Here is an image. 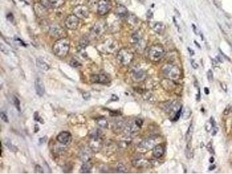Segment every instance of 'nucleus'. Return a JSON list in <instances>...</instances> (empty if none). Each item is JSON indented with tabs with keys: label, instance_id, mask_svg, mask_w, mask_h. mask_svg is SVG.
<instances>
[{
	"label": "nucleus",
	"instance_id": "11",
	"mask_svg": "<svg viewBox=\"0 0 232 174\" xmlns=\"http://www.w3.org/2000/svg\"><path fill=\"white\" fill-rule=\"evenodd\" d=\"M164 71L166 74L172 80H177L180 77V71L177 66L168 65Z\"/></svg>",
	"mask_w": 232,
	"mask_h": 174
},
{
	"label": "nucleus",
	"instance_id": "42",
	"mask_svg": "<svg viewBox=\"0 0 232 174\" xmlns=\"http://www.w3.org/2000/svg\"><path fill=\"white\" fill-rule=\"evenodd\" d=\"M142 124H143V121H142L140 119H137V120H136V121H135V124H136V125H137L138 126H139V128L141 127Z\"/></svg>",
	"mask_w": 232,
	"mask_h": 174
},
{
	"label": "nucleus",
	"instance_id": "16",
	"mask_svg": "<svg viewBox=\"0 0 232 174\" xmlns=\"http://www.w3.org/2000/svg\"><path fill=\"white\" fill-rule=\"evenodd\" d=\"M156 142L153 139H146L144 140L139 145V147L147 150H149L155 146Z\"/></svg>",
	"mask_w": 232,
	"mask_h": 174
},
{
	"label": "nucleus",
	"instance_id": "32",
	"mask_svg": "<svg viewBox=\"0 0 232 174\" xmlns=\"http://www.w3.org/2000/svg\"><path fill=\"white\" fill-rule=\"evenodd\" d=\"M34 119L35 121L39 122L41 124H44V119L39 116L38 113L37 112H35L34 114Z\"/></svg>",
	"mask_w": 232,
	"mask_h": 174
},
{
	"label": "nucleus",
	"instance_id": "36",
	"mask_svg": "<svg viewBox=\"0 0 232 174\" xmlns=\"http://www.w3.org/2000/svg\"><path fill=\"white\" fill-rule=\"evenodd\" d=\"M0 116H1V120H2L3 121H4L5 122H7V123H8V122H9V120H8V116H7V114H6L5 113L2 112L1 113V114H0Z\"/></svg>",
	"mask_w": 232,
	"mask_h": 174
},
{
	"label": "nucleus",
	"instance_id": "14",
	"mask_svg": "<svg viewBox=\"0 0 232 174\" xmlns=\"http://www.w3.org/2000/svg\"><path fill=\"white\" fill-rule=\"evenodd\" d=\"M91 81L92 83L107 84L110 81L109 78L104 74H93L91 77Z\"/></svg>",
	"mask_w": 232,
	"mask_h": 174
},
{
	"label": "nucleus",
	"instance_id": "4",
	"mask_svg": "<svg viewBox=\"0 0 232 174\" xmlns=\"http://www.w3.org/2000/svg\"><path fill=\"white\" fill-rule=\"evenodd\" d=\"M102 146V140L100 138V134L99 130H97L91 135L90 141V147L93 151L96 153L101 149Z\"/></svg>",
	"mask_w": 232,
	"mask_h": 174
},
{
	"label": "nucleus",
	"instance_id": "8",
	"mask_svg": "<svg viewBox=\"0 0 232 174\" xmlns=\"http://www.w3.org/2000/svg\"><path fill=\"white\" fill-rule=\"evenodd\" d=\"M65 23L66 27L68 29L72 30H76L80 24L79 18L74 14L70 15L66 18Z\"/></svg>",
	"mask_w": 232,
	"mask_h": 174
},
{
	"label": "nucleus",
	"instance_id": "20",
	"mask_svg": "<svg viewBox=\"0 0 232 174\" xmlns=\"http://www.w3.org/2000/svg\"><path fill=\"white\" fill-rule=\"evenodd\" d=\"M152 29L156 33L158 34H161L164 32L165 26L161 22H156L153 25Z\"/></svg>",
	"mask_w": 232,
	"mask_h": 174
},
{
	"label": "nucleus",
	"instance_id": "38",
	"mask_svg": "<svg viewBox=\"0 0 232 174\" xmlns=\"http://www.w3.org/2000/svg\"><path fill=\"white\" fill-rule=\"evenodd\" d=\"M206 147H207V150H208V151L209 152V153H210L211 154H213V155L215 154L214 150V149H213V147H212V145H211V143H208V144L207 145Z\"/></svg>",
	"mask_w": 232,
	"mask_h": 174
},
{
	"label": "nucleus",
	"instance_id": "24",
	"mask_svg": "<svg viewBox=\"0 0 232 174\" xmlns=\"http://www.w3.org/2000/svg\"><path fill=\"white\" fill-rule=\"evenodd\" d=\"M193 133V124L192 123V124H191V125H190L186 133V139L187 142H191Z\"/></svg>",
	"mask_w": 232,
	"mask_h": 174
},
{
	"label": "nucleus",
	"instance_id": "1",
	"mask_svg": "<svg viewBox=\"0 0 232 174\" xmlns=\"http://www.w3.org/2000/svg\"><path fill=\"white\" fill-rule=\"evenodd\" d=\"M70 47V41L66 38H62L55 42L52 47V51L56 56L63 58L69 54Z\"/></svg>",
	"mask_w": 232,
	"mask_h": 174
},
{
	"label": "nucleus",
	"instance_id": "30",
	"mask_svg": "<svg viewBox=\"0 0 232 174\" xmlns=\"http://www.w3.org/2000/svg\"><path fill=\"white\" fill-rule=\"evenodd\" d=\"M144 76V72H143L142 70H138V71L134 73V77H135V78L136 80H140V79H142V78H143Z\"/></svg>",
	"mask_w": 232,
	"mask_h": 174
},
{
	"label": "nucleus",
	"instance_id": "53",
	"mask_svg": "<svg viewBox=\"0 0 232 174\" xmlns=\"http://www.w3.org/2000/svg\"><path fill=\"white\" fill-rule=\"evenodd\" d=\"M215 168H216V166H215V165H211V166H210V167H209V170H210V171H213V170H214V169H215Z\"/></svg>",
	"mask_w": 232,
	"mask_h": 174
},
{
	"label": "nucleus",
	"instance_id": "35",
	"mask_svg": "<svg viewBox=\"0 0 232 174\" xmlns=\"http://www.w3.org/2000/svg\"><path fill=\"white\" fill-rule=\"evenodd\" d=\"M34 171L35 173H43L44 170L39 165H36L34 168Z\"/></svg>",
	"mask_w": 232,
	"mask_h": 174
},
{
	"label": "nucleus",
	"instance_id": "29",
	"mask_svg": "<svg viewBox=\"0 0 232 174\" xmlns=\"http://www.w3.org/2000/svg\"><path fill=\"white\" fill-rule=\"evenodd\" d=\"M89 43V40L86 38H83L80 42V47L81 48H84Z\"/></svg>",
	"mask_w": 232,
	"mask_h": 174
},
{
	"label": "nucleus",
	"instance_id": "51",
	"mask_svg": "<svg viewBox=\"0 0 232 174\" xmlns=\"http://www.w3.org/2000/svg\"><path fill=\"white\" fill-rule=\"evenodd\" d=\"M204 92H205V94L206 95H208L209 94V90L207 88V87H205V88H204Z\"/></svg>",
	"mask_w": 232,
	"mask_h": 174
},
{
	"label": "nucleus",
	"instance_id": "45",
	"mask_svg": "<svg viewBox=\"0 0 232 174\" xmlns=\"http://www.w3.org/2000/svg\"><path fill=\"white\" fill-rule=\"evenodd\" d=\"M221 87H222V90L225 91V92H227V86H226V85L225 84V83H221Z\"/></svg>",
	"mask_w": 232,
	"mask_h": 174
},
{
	"label": "nucleus",
	"instance_id": "9",
	"mask_svg": "<svg viewBox=\"0 0 232 174\" xmlns=\"http://www.w3.org/2000/svg\"><path fill=\"white\" fill-rule=\"evenodd\" d=\"M73 13L79 19H86L90 15V11L87 7L84 5H78L73 9Z\"/></svg>",
	"mask_w": 232,
	"mask_h": 174
},
{
	"label": "nucleus",
	"instance_id": "43",
	"mask_svg": "<svg viewBox=\"0 0 232 174\" xmlns=\"http://www.w3.org/2000/svg\"><path fill=\"white\" fill-rule=\"evenodd\" d=\"M146 16H147V18H149V19L152 18V17H153V12H152L150 10H149L148 11H147V15H146Z\"/></svg>",
	"mask_w": 232,
	"mask_h": 174
},
{
	"label": "nucleus",
	"instance_id": "5",
	"mask_svg": "<svg viewBox=\"0 0 232 174\" xmlns=\"http://www.w3.org/2000/svg\"><path fill=\"white\" fill-rule=\"evenodd\" d=\"M107 26L104 21L100 20L98 21L95 24L91 31V36L92 38H97L101 37L106 31Z\"/></svg>",
	"mask_w": 232,
	"mask_h": 174
},
{
	"label": "nucleus",
	"instance_id": "28",
	"mask_svg": "<svg viewBox=\"0 0 232 174\" xmlns=\"http://www.w3.org/2000/svg\"><path fill=\"white\" fill-rule=\"evenodd\" d=\"M98 124L103 128H107L108 126V122L106 119H105L104 117H101L99 118L97 121Z\"/></svg>",
	"mask_w": 232,
	"mask_h": 174
},
{
	"label": "nucleus",
	"instance_id": "47",
	"mask_svg": "<svg viewBox=\"0 0 232 174\" xmlns=\"http://www.w3.org/2000/svg\"><path fill=\"white\" fill-rule=\"evenodd\" d=\"M218 128L215 126V128H214V129H213V132L212 133V135H213V136L217 134V133H218Z\"/></svg>",
	"mask_w": 232,
	"mask_h": 174
},
{
	"label": "nucleus",
	"instance_id": "54",
	"mask_svg": "<svg viewBox=\"0 0 232 174\" xmlns=\"http://www.w3.org/2000/svg\"><path fill=\"white\" fill-rule=\"evenodd\" d=\"M209 161H210V163H214V157H211V158H210V159H209Z\"/></svg>",
	"mask_w": 232,
	"mask_h": 174
},
{
	"label": "nucleus",
	"instance_id": "50",
	"mask_svg": "<svg viewBox=\"0 0 232 174\" xmlns=\"http://www.w3.org/2000/svg\"><path fill=\"white\" fill-rule=\"evenodd\" d=\"M187 50H188V51H189V52L190 55H191V56H193V55H195V52L193 51V50H191V49H190L189 48H188Z\"/></svg>",
	"mask_w": 232,
	"mask_h": 174
},
{
	"label": "nucleus",
	"instance_id": "7",
	"mask_svg": "<svg viewBox=\"0 0 232 174\" xmlns=\"http://www.w3.org/2000/svg\"><path fill=\"white\" fill-rule=\"evenodd\" d=\"M117 42L113 39H108L99 46L102 52L113 53L117 49Z\"/></svg>",
	"mask_w": 232,
	"mask_h": 174
},
{
	"label": "nucleus",
	"instance_id": "56",
	"mask_svg": "<svg viewBox=\"0 0 232 174\" xmlns=\"http://www.w3.org/2000/svg\"><path fill=\"white\" fill-rule=\"evenodd\" d=\"M139 1L141 3H143L144 1V0H139Z\"/></svg>",
	"mask_w": 232,
	"mask_h": 174
},
{
	"label": "nucleus",
	"instance_id": "6",
	"mask_svg": "<svg viewBox=\"0 0 232 174\" xmlns=\"http://www.w3.org/2000/svg\"><path fill=\"white\" fill-rule=\"evenodd\" d=\"M112 4L110 0H99L98 2V13L100 15H105L112 9Z\"/></svg>",
	"mask_w": 232,
	"mask_h": 174
},
{
	"label": "nucleus",
	"instance_id": "26",
	"mask_svg": "<svg viewBox=\"0 0 232 174\" xmlns=\"http://www.w3.org/2000/svg\"><path fill=\"white\" fill-rule=\"evenodd\" d=\"M192 146H191V142H187V144L186 145V148L185 150V154L186 156L188 159H191L193 157V153L192 152Z\"/></svg>",
	"mask_w": 232,
	"mask_h": 174
},
{
	"label": "nucleus",
	"instance_id": "34",
	"mask_svg": "<svg viewBox=\"0 0 232 174\" xmlns=\"http://www.w3.org/2000/svg\"><path fill=\"white\" fill-rule=\"evenodd\" d=\"M117 171L118 172L125 173V172H126V171H127V169H126V168L124 165H123L122 164H120L117 166Z\"/></svg>",
	"mask_w": 232,
	"mask_h": 174
},
{
	"label": "nucleus",
	"instance_id": "31",
	"mask_svg": "<svg viewBox=\"0 0 232 174\" xmlns=\"http://www.w3.org/2000/svg\"><path fill=\"white\" fill-rule=\"evenodd\" d=\"M13 103H14V105H15V107L16 108V109L17 110V111L21 112V107H20V100H19V99H18L17 97H16V96H14V97H13Z\"/></svg>",
	"mask_w": 232,
	"mask_h": 174
},
{
	"label": "nucleus",
	"instance_id": "23",
	"mask_svg": "<svg viewBox=\"0 0 232 174\" xmlns=\"http://www.w3.org/2000/svg\"><path fill=\"white\" fill-rule=\"evenodd\" d=\"M92 168L91 164L88 162L84 163V164L82 165L81 168V173H90Z\"/></svg>",
	"mask_w": 232,
	"mask_h": 174
},
{
	"label": "nucleus",
	"instance_id": "18",
	"mask_svg": "<svg viewBox=\"0 0 232 174\" xmlns=\"http://www.w3.org/2000/svg\"><path fill=\"white\" fill-rule=\"evenodd\" d=\"M116 13L120 17L123 18L126 17L128 15L127 9L122 5H118L116 9Z\"/></svg>",
	"mask_w": 232,
	"mask_h": 174
},
{
	"label": "nucleus",
	"instance_id": "21",
	"mask_svg": "<svg viewBox=\"0 0 232 174\" xmlns=\"http://www.w3.org/2000/svg\"><path fill=\"white\" fill-rule=\"evenodd\" d=\"M37 66L42 70L48 71L49 69V65L41 59H37L36 60Z\"/></svg>",
	"mask_w": 232,
	"mask_h": 174
},
{
	"label": "nucleus",
	"instance_id": "3",
	"mask_svg": "<svg viewBox=\"0 0 232 174\" xmlns=\"http://www.w3.org/2000/svg\"><path fill=\"white\" fill-rule=\"evenodd\" d=\"M117 58L122 64L126 66L132 61L134 54L130 50L127 48H122L118 51Z\"/></svg>",
	"mask_w": 232,
	"mask_h": 174
},
{
	"label": "nucleus",
	"instance_id": "37",
	"mask_svg": "<svg viewBox=\"0 0 232 174\" xmlns=\"http://www.w3.org/2000/svg\"><path fill=\"white\" fill-rule=\"evenodd\" d=\"M70 65L73 68H77V67H78L79 66H80L81 64L77 60H76L75 59H72L70 62Z\"/></svg>",
	"mask_w": 232,
	"mask_h": 174
},
{
	"label": "nucleus",
	"instance_id": "15",
	"mask_svg": "<svg viewBox=\"0 0 232 174\" xmlns=\"http://www.w3.org/2000/svg\"><path fill=\"white\" fill-rule=\"evenodd\" d=\"M92 150L88 148H84L83 149L80 153V157L81 160L84 162H88L91 160L92 157Z\"/></svg>",
	"mask_w": 232,
	"mask_h": 174
},
{
	"label": "nucleus",
	"instance_id": "41",
	"mask_svg": "<svg viewBox=\"0 0 232 174\" xmlns=\"http://www.w3.org/2000/svg\"><path fill=\"white\" fill-rule=\"evenodd\" d=\"M181 110H182V108H180V110L179 111H178V112L177 113V114H176V115L175 116V118L174 119V121H177L179 118V117L181 116Z\"/></svg>",
	"mask_w": 232,
	"mask_h": 174
},
{
	"label": "nucleus",
	"instance_id": "40",
	"mask_svg": "<svg viewBox=\"0 0 232 174\" xmlns=\"http://www.w3.org/2000/svg\"><path fill=\"white\" fill-rule=\"evenodd\" d=\"M191 64H192V66L193 67V68L195 69H197L199 68V65L197 64V63H196V62L193 59L191 60Z\"/></svg>",
	"mask_w": 232,
	"mask_h": 174
},
{
	"label": "nucleus",
	"instance_id": "39",
	"mask_svg": "<svg viewBox=\"0 0 232 174\" xmlns=\"http://www.w3.org/2000/svg\"><path fill=\"white\" fill-rule=\"evenodd\" d=\"M82 98L86 100H90L91 98V94L89 92H84L82 94Z\"/></svg>",
	"mask_w": 232,
	"mask_h": 174
},
{
	"label": "nucleus",
	"instance_id": "52",
	"mask_svg": "<svg viewBox=\"0 0 232 174\" xmlns=\"http://www.w3.org/2000/svg\"><path fill=\"white\" fill-rule=\"evenodd\" d=\"M46 137H44V138H40L39 139V142H40V143H43L44 142H45L46 141Z\"/></svg>",
	"mask_w": 232,
	"mask_h": 174
},
{
	"label": "nucleus",
	"instance_id": "44",
	"mask_svg": "<svg viewBox=\"0 0 232 174\" xmlns=\"http://www.w3.org/2000/svg\"><path fill=\"white\" fill-rule=\"evenodd\" d=\"M230 111V107H229V106H228V107H227L225 108V110L224 112H223V114H224L225 115H227V114H229Z\"/></svg>",
	"mask_w": 232,
	"mask_h": 174
},
{
	"label": "nucleus",
	"instance_id": "2",
	"mask_svg": "<svg viewBox=\"0 0 232 174\" xmlns=\"http://www.w3.org/2000/svg\"><path fill=\"white\" fill-rule=\"evenodd\" d=\"M164 54L165 50L163 47L160 44H156L150 47L148 52V56L152 61L157 62L163 57Z\"/></svg>",
	"mask_w": 232,
	"mask_h": 174
},
{
	"label": "nucleus",
	"instance_id": "13",
	"mask_svg": "<svg viewBox=\"0 0 232 174\" xmlns=\"http://www.w3.org/2000/svg\"><path fill=\"white\" fill-rule=\"evenodd\" d=\"M34 85L37 95L39 96H43L45 93V85L43 81L39 78H37Z\"/></svg>",
	"mask_w": 232,
	"mask_h": 174
},
{
	"label": "nucleus",
	"instance_id": "12",
	"mask_svg": "<svg viewBox=\"0 0 232 174\" xmlns=\"http://www.w3.org/2000/svg\"><path fill=\"white\" fill-rule=\"evenodd\" d=\"M56 139L60 143L68 145L72 142V137L71 134L69 132L62 131L58 134Z\"/></svg>",
	"mask_w": 232,
	"mask_h": 174
},
{
	"label": "nucleus",
	"instance_id": "19",
	"mask_svg": "<svg viewBox=\"0 0 232 174\" xmlns=\"http://www.w3.org/2000/svg\"><path fill=\"white\" fill-rule=\"evenodd\" d=\"M153 155L156 158H160L164 153V149L162 146L157 145L153 147Z\"/></svg>",
	"mask_w": 232,
	"mask_h": 174
},
{
	"label": "nucleus",
	"instance_id": "17",
	"mask_svg": "<svg viewBox=\"0 0 232 174\" xmlns=\"http://www.w3.org/2000/svg\"><path fill=\"white\" fill-rule=\"evenodd\" d=\"M34 8L35 13L38 16H44L47 13V8L43 5L39 4H35Z\"/></svg>",
	"mask_w": 232,
	"mask_h": 174
},
{
	"label": "nucleus",
	"instance_id": "55",
	"mask_svg": "<svg viewBox=\"0 0 232 174\" xmlns=\"http://www.w3.org/2000/svg\"><path fill=\"white\" fill-rule=\"evenodd\" d=\"M195 44H196V45H197V46H198V47H199V48H201V47H200V44H199V43H197V41H195Z\"/></svg>",
	"mask_w": 232,
	"mask_h": 174
},
{
	"label": "nucleus",
	"instance_id": "27",
	"mask_svg": "<svg viewBox=\"0 0 232 174\" xmlns=\"http://www.w3.org/2000/svg\"><path fill=\"white\" fill-rule=\"evenodd\" d=\"M5 145H6V146L9 149V150H10L12 151H15L17 150V148L13 146L11 141V140L9 139H6L5 141Z\"/></svg>",
	"mask_w": 232,
	"mask_h": 174
},
{
	"label": "nucleus",
	"instance_id": "49",
	"mask_svg": "<svg viewBox=\"0 0 232 174\" xmlns=\"http://www.w3.org/2000/svg\"><path fill=\"white\" fill-rule=\"evenodd\" d=\"M118 100V96H117L115 95H112V99H111V100H112V101H117V100Z\"/></svg>",
	"mask_w": 232,
	"mask_h": 174
},
{
	"label": "nucleus",
	"instance_id": "46",
	"mask_svg": "<svg viewBox=\"0 0 232 174\" xmlns=\"http://www.w3.org/2000/svg\"><path fill=\"white\" fill-rule=\"evenodd\" d=\"M200 99H201V95H200V88H199V89H198V94H197V95H196V99H197V101L199 102V101H200Z\"/></svg>",
	"mask_w": 232,
	"mask_h": 174
},
{
	"label": "nucleus",
	"instance_id": "22",
	"mask_svg": "<svg viewBox=\"0 0 232 174\" xmlns=\"http://www.w3.org/2000/svg\"><path fill=\"white\" fill-rule=\"evenodd\" d=\"M49 4L53 8H59L65 3V0H48Z\"/></svg>",
	"mask_w": 232,
	"mask_h": 174
},
{
	"label": "nucleus",
	"instance_id": "33",
	"mask_svg": "<svg viewBox=\"0 0 232 174\" xmlns=\"http://www.w3.org/2000/svg\"><path fill=\"white\" fill-rule=\"evenodd\" d=\"M207 79L209 82H213L214 80V74L211 70H209L207 73Z\"/></svg>",
	"mask_w": 232,
	"mask_h": 174
},
{
	"label": "nucleus",
	"instance_id": "48",
	"mask_svg": "<svg viewBox=\"0 0 232 174\" xmlns=\"http://www.w3.org/2000/svg\"><path fill=\"white\" fill-rule=\"evenodd\" d=\"M192 26H193V30L195 34L196 35H198V30H197L196 26L195 25H192Z\"/></svg>",
	"mask_w": 232,
	"mask_h": 174
},
{
	"label": "nucleus",
	"instance_id": "25",
	"mask_svg": "<svg viewBox=\"0 0 232 174\" xmlns=\"http://www.w3.org/2000/svg\"><path fill=\"white\" fill-rule=\"evenodd\" d=\"M192 112V110L189 107H186L182 112V118L184 120H187L191 117Z\"/></svg>",
	"mask_w": 232,
	"mask_h": 174
},
{
	"label": "nucleus",
	"instance_id": "10",
	"mask_svg": "<svg viewBox=\"0 0 232 174\" xmlns=\"http://www.w3.org/2000/svg\"><path fill=\"white\" fill-rule=\"evenodd\" d=\"M49 33L53 37H59L60 38H65L66 31L61 26L57 25H52L49 28Z\"/></svg>",
	"mask_w": 232,
	"mask_h": 174
}]
</instances>
